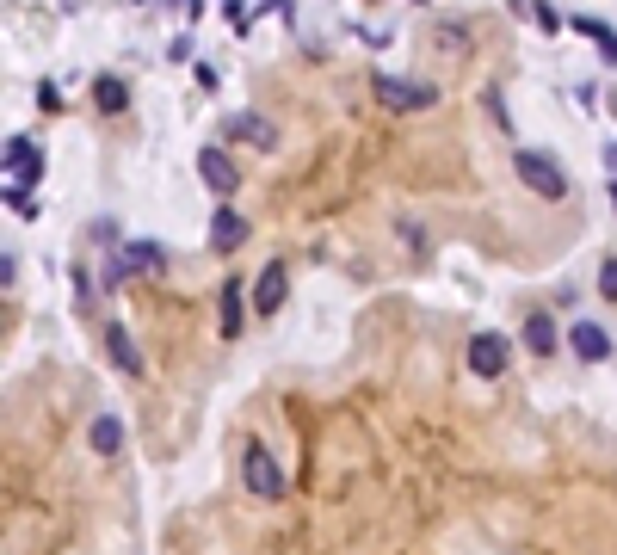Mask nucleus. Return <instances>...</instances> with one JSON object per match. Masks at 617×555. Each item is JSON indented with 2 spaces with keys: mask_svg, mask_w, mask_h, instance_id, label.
I'll list each match as a JSON object with an SVG mask.
<instances>
[{
  "mask_svg": "<svg viewBox=\"0 0 617 555\" xmlns=\"http://www.w3.org/2000/svg\"><path fill=\"white\" fill-rule=\"evenodd\" d=\"M105 352H112V364L124 370V377H142V370H149V364H142V352H136V340H130L124 327H105Z\"/></svg>",
  "mask_w": 617,
  "mask_h": 555,
  "instance_id": "12",
  "label": "nucleus"
},
{
  "mask_svg": "<svg viewBox=\"0 0 617 555\" xmlns=\"http://www.w3.org/2000/svg\"><path fill=\"white\" fill-rule=\"evenodd\" d=\"M513 167H519V179L531 185L537 198H568V173H562L556 155H543V148H519Z\"/></svg>",
  "mask_w": 617,
  "mask_h": 555,
  "instance_id": "1",
  "label": "nucleus"
},
{
  "mask_svg": "<svg viewBox=\"0 0 617 555\" xmlns=\"http://www.w3.org/2000/svg\"><path fill=\"white\" fill-rule=\"evenodd\" d=\"M506 358H513L506 333H476V340H469V370H476V377H500Z\"/></svg>",
  "mask_w": 617,
  "mask_h": 555,
  "instance_id": "7",
  "label": "nucleus"
},
{
  "mask_svg": "<svg viewBox=\"0 0 617 555\" xmlns=\"http://www.w3.org/2000/svg\"><path fill=\"white\" fill-rule=\"evenodd\" d=\"M525 352H531V358H550V352H556V321L543 315V309L525 315Z\"/></svg>",
  "mask_w": 617,
  "mask_h": 555,
  "instance_id": "14",
  "label": "nucleus"
},
{
  "mask_svg": "<svg viewBox=\"0 0 617 555\" xmlns=\"http://www.w3.org/2000/svg\"><path fill=\"white\" fill-rule=\"evenodd\" d=\"M605 167H611V173H617V142H611V148H605Z\"/></svg>",
  "mask_w": 617,
  "mask_h": 555,
  "instance_id": "20",
  "label": "nucleus"
},
{
  "mask_svg": "<svg viewBox=\"0 0 617 555\" xmlns=\"http://www.w3.org/2000/svg\"><path fill=\"white\" fill-rule=\"evenodd\" d=\"M611 204H617V173H611Z\"/></svg>",
  "mask_w": 617,
  "mask_h": 555,
  "instance_id": "21",
  "label": "nucleus"
},
{
  "mask_svg": "<svg viewBox=\"0 0 617 555\" xmlns=\"http://www.w3.org/2000/svg\"><path fill=\"white\" fill-rule=\"evenodd\" d=\"M241 327H247V290L229 278V284H223V303H216V333H223V340H235Z\"/></svg>",
  "mask_w": 617,
  "mask_h": 555,
  "instance_id": "11",
  "label": "nucleus"
},
{
  "mask_svg": "<svg viewBox=\"0 0 617 555\" xmlns=\"http://www.w3.org/2000/svg\"><path fill=\"white\" fill-rule=\"evenodd\" d=\"M284 290H290V266H260V278H253V315H278L284 309Z\"/></svg>",
  "mask_w": 617,
  "mask_h": 555,
  "instance_id": "6",
  "label": "nucleus"
},
{
  "mask_svg": "<svg viewBox=\"0 0 617 555\" xmlns=\"http://www.w3.org/2000/svg\"><path fill=\"white\" fill-rule=\"evenodd\" d=\"M130 272H167V253L155 241H124L112 253V278H130Z\"/></svg>",
  "mask_w": 617,
  "mask_h": 555,
  "instance_id": "4",
  "label": "nucleus"
},
{
  "mask_svg": "<svg viewBox=\"0 0 617 555\" xmlns=\"http://www.w3.org/2000/svg\"><path fill=\"white\" fill-rule=\"evenodd\" d=\"M247 216L241 210H229V204H216V216H210V247L216 253H235V247H247Z\"/></svg>",
  "mask_w": 617,
  "mask_h": 555,
  "instance_id": "10",
  "label": "nucleus"
},
{
  "mask_svg": "<svg viewBox=\"0 0 617 555\" xmlns=\"http://www.w3.org/2000/svg\"><path fill=\"white\" fill-rule=\"evenodd\" d=\"M599 290H605L611 303H617V259H605V272H599Z\"/></svg>",
  "mask_w": 617,
  "mask_h": 555,
  "instance_id": "19",
  "label": "nucleus"
},
{
  "mask_svg": "<svg viewBox=\"0 0 617 555\" xmlns=\"http://www.w3.org/2000/svg\"><path fill=\"white\" fill-rule=\"evenodd\" d=\"M371 93L389 105V111H426V105H439V87H426V81H395V74H371Z\"/></svg>",
  "mask_w": 617,
  "mask_h": 555,
  "instance_id": "2",
  "label": "nucleus"
},
{
  "mask_svg": "<svg viewBox=\"0 0 617 555\" xmlns=\"http://www.w3.org/2000/svg\"><path fill=\"white\" fill-rule=\"evenodd\" d=\"M38 173H44V148L31 136H7V179L13 185H38Z\"/></svg>",
  "mask_w": 617,
  "mask_h": 555,
  "instance_id": "5",
  "label": "nucleus"
},
{
  "mask_svg": "<svg viewBox=\"0 0 617 555\" xmlns=\"http://www.w3.org/2000/svg\"><path fill=\"white\" fill-rule=\"evenodd\" d=\"M241 481H247V494H260V500H278V494H284V469H278V457L266 451V444H247Z\"/></svg>",
  "mask_w": 617,
  "mask_h": 555,
  "instance_id": "3",
  "label": "nucleus"
},
{
  "mask_svg": "<svg viewBox=\"0 0 617 555\" xmlns=\"http://www.w3.org/2000/svg\"><path fill=\"white\" fill-rule=\"evenodd\" d=\"M93 105L105 111V118H118V111H130V87L118 81V74H99V81H93Z\"/></svg>",
  "mask_w": 617,
  "mask_h": 555,
  "instance_id": "13",
  "label": "nucleus"
},
{
  "mask_svg": "<svg viewBox=\"0 0 617 555\" xmlns=\"http://www.w3.org/2000/svg\"><path fill=\"white\" fill-rule=\"evenodd\" d=\"M568 352H574L580 364H605V358H611V333H605L599 321H574V327H568Z\"/></svg>",
  "mask_w": 617,
  "mask_h": 555,
  "instance_id": "8",
  "label": "nucleus"
},
{
  "mask_svg": "<svg viewBox=\"0 0 617 555\" xmlns=\"http://www.w3.org/2000/svg\"><path fill=\"white\" fill-rule=\"evenodd\" d=\"M568 25H574L580 37H593V44L605 50V62L617 68V31H611V25H599V19H587V13H580V19H568Z\"/></svg>",
  "mask_w": 617,
  "mask_h": 555,
  "instance_id": "17",
  "label": "nucleus"
},
{
  "mask_svg": "<svg viewBox=\"0 0 617 555\" xmlns=\"http://www.w3.org/2000/svg\"><path fill=\"white\" fill-rule=\"evenodd\" d=\"M229 136H241V142H253V148H272V124H260V111H235Z\"/></svg>",
  "mask_w": 617,
  "mask_h": 555,
  "instance_id": "16",
  "label": "nucleus"
},
{
  "mask_svg": "<svg viewBox=\"0 0 617 555\" xmlns=\"http://www.w3.org/2000/svg\"><path fill=\"white\" fill-rule=\"evenodd\" d=\"M198 179L210 185L216 198H229L235 185H241V167H235V161L223 155V148H204V155H198Z\"/></svg>",
  "mask_w": 617,
  "mask_h": 555,
  "instance_id": "9",
  "label": "nucleus"
},
{
  "mask_svg": "<svg viewBox=\"0 0 617 555\" xmlns=\"http://www.w3.org/2000/svg\"><path fill=\"white\" fill-rule=\"evenodd\" d=\"M87 438H93V451H99V457H118V451H124V426H118V414H99Z\"/></svg>",
  "mask_w": 617,
  "mask_h": 555,
  "instance_id": "15",
  "label": "nucleus"
},
{
  "mask_svg": "<svg viewBox=\"0 0 617 555\" xmlns=\"http://www.w3.org/2000/svg\"><path fill=\"white\" fill-rule=\"evenodd\" d=\"M7 210H13V216H25V222H31V216H38V204H31V198L19 192V185H7Z\"/></svg>",
  "mask_w": 617,
  "mask_h": 555,
  "instance_id": "18",
  "label": "nucleus"
}]
</instances>
